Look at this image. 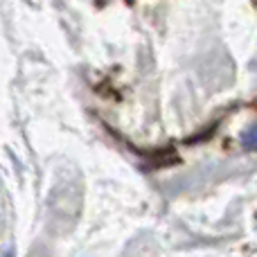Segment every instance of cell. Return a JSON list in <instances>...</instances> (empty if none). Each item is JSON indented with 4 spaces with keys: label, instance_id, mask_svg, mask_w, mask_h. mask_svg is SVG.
<instances>
[{
    "label": "cell",
    "instance_id": "6da1fadb",
    "mask_svg": "<svg viewBox=\"0 0 257 257\" xmlns=\"http://www.w3.org/2000/svg\"><path fill=\"white\" fill-rule=\"evenodd\" d=\"M239 142H241V149H246V151H257V122L244 128V133H241Z\"/></svg>",
    "mask_w": 257,
    "mask_h": 257
}]
</instances>
